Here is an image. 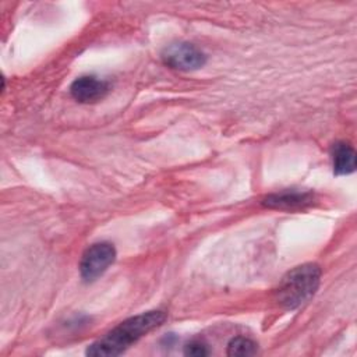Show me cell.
<instances>
[{
  "label": "cell",
  "instance_id": "obj_6",
  "mask_svg": "<svg viewBox=\"0 0 357 357\" xmlns=\"http://www.w3.org/2000/svg\"><path fill=\"white\" fill-rule=\"evenodd\" d=\"M312 201V194L297 190H284L271 194L264 199V205L275 209H297L303 208Z\"/></svg>",
  "mask_w": 357,
  "mask_h": 357
},
{
  "label": "cell",
  "instance_id": "obj_8",
  "mask_svg": "<svg viewBox=\"0 0 357 357\" xmlns=\"http://www.w3.org/2000/svg\"><path fill=\"white\" fill-rule=\"evenodd\" d=\"M257 353V343L248 337H234L227 344L229 356H252Z\"/></svg>",
  "mask_w": 357,
  "mask_h": 357
},
{
  "label": "cell",
  "instance_id": "obj_2",
  "mask_svg": "<svg viewBox=\"0 0 357 357\" xmlns=\"http://www.w3.org/2000/svg\"><path fill=\"white\" fill-rule=\"evenodd\" d=\"M321 280V269L317 264H304L287 272L276 289V301L294 310L307 303L317 291Z\"/></svg>",
  "mask_w": 357,
  "mask_h": 357
},
{
  "label": "cell",
  "instance_id": "obj_5",
  "mask_svg": "<svg viewBox=\"0 0 357 357\" xmlns=\"http://www.w3.org/2000/svg\"><path fill=\"white\" fill-rule=\"evenodd\" d=\"M107 91H109L107 82L93 75L79 77L70 86V92L73 98L81 103L96 102L102 99Z\"/></svg>",
  "mask_w": 357,
  "mask_h": 357
},
{
  "label": "cell",
  "instance_id": "obj_3",
  "mask_svg": "<svg viewBox=\"0 0 357 357\" xmlns=\"http://www.w3.org/2000/svg\"><path fill=\"white\" fill-rule=\"evenodd\" d=\"M116 250L110 243H95L82 255L79 262L81 278L85 282H93L114 262Z\"/></svg>",
  "mask_w": 357,
  "mask_h": 357
},
{
  "label": "cell",
  "instance_id": "obj_1",
  "mask_svg": "<svg viewBox=\"0 0 357 357\" xmlns=\"http://www.w3.org/2000/svg\"><path fill=\"white\" fill-rule=\"evenodd\" d=\"M165 319L166 314L163 311H148L131 317L113 328L102 339L92 343L86 349V354L93 357L119 356L145 333L162 325Z\"/></svg>",
  "mask_w": 357,
  "mask_h": 357
},
{
  "label": "cell",
  "instance_id": "obj_9",
  "mask_svg": "<svg viewBox=\"0 0 357 357\" xmlns=\"http://www.w3.org/2000/svg\"><path fill=\"white\" fill-rule=\"evenodd\" d=\"M184 353L187 356H195V357H199V356H208L209 354V350L208 347L201 343V342H191L185 346V350Z\"/></svg>",
  "mask_w": 357,
  "mask_h": 357
},
{
  "label": "cell",
  "instance_id": "obj_7",
  "mask_svg": "<svg viewBox=\"0 0 357 357\" xmlns=\"http://www.w3.org/2000/svg\"><path fill=\"white\" fill-rule=\"evenodd\" d=\"M333 173L337 176L350 174L356 169V152L346 142H336L332 146Z\"/></svg>",
  "mask_w": 357,
  "mask_h": 357
},
{
  "label": "cell",
  "instance_id": "obj_4",
  "mask_svg": "<svg viewBox=\"0 0 357 357\" xmlns=\"http://www.w3.org/2000/svg\"><path fill=\"white\" fill-rule=\"evenodd\" d=\"M162 59L166 66L181 70V71H192L205 64V54L192 43L178 42L167 46L163 53Z\"/></svg>",
  "mask_w": 357,
  "mask_h": 357
}]
</instances>
